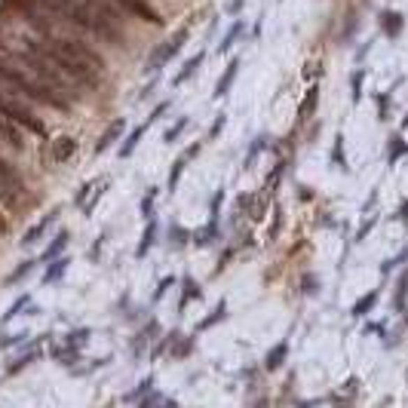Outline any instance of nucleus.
I'll return each mask as SVG.
<instances>
[{
  "label": "nucleus",
  "instance_id": "nucleus-1",
  "mask_svg": "<svg viewBox=\"0 0 408 408\" xmlns=\"http://www.w3.org/2000/svg\"><path fill=\"white\" fill-rule=\"evenodd\" d=\"M43 15L71 25L83 37H92L107 46H126V15L107 0H37Z\"/></svg>",
  "mask_w": 408,
  "mask_h": 408
},
{
  "label": "nucleus",
  "instance_id": "nucleus-2",
  "mask_svg": "<svg viewBox=\"0 0 408 408\" xmlns=\"http://www.w3.org/2000/svg\"><path fill=\"white\" fill-rule=\"evenodd\" d=\"M0 86L10 89L13 96H19L22 102L28 98V102L50 107V111H56V114H71L74 111V102H68V98L59 96L56 89L37 83L34 77H31L28 71H22L15 61H10V56H3V52H0Z\"/></svg>",
  "mask_w": 408,
  "mask_h": 408
},
{
  "label": "nucleus",
  "instance_id": "nucleus-3",
  "mask_svg": "<svg viewBox=\"0 0 408 408\" xmlns=\"http://www.w3.org/2000/svg\"><path fill=\"white\" fill-rule=\"evenodd\" d=\"M43 43H50L56 52H61L65 59H71V61H77V65H83L86 71H92V74H98V77H105L107 74V61H105V56L102 52L92 46L86 37H77V34H59L56 28H50L46 34H37Z\"/></svg>",
  "mask_w": 408,
  "mask_h": 408
},
{
  "label": "nucleus",
  "instance_id": "nucleus-4",
  "mask_svg": "<svg viewBox=\"0 0 408 408\" xmlns=\"http://www.w3.org/2000/svg\"><path fill=\"white\" fill-rule=\"evenodd\" d=\"M3 56H13L15 61H19V68H25V71L34 77L37 83H43V86H50V89H56L59 96L68 98V102H77V98H80V92H77L71 83H68L65 77H61L43 56H37V52L28 50V46H25V50H10V46H6Z\"/></svg>",
  "mask_w": 408,
  "mask_h": 408
},
{
  "label": "nucleus",
  "instance_id": "nucleus-5",
  "mask_svg": "<svg viewBox=\"0 0 408 408\" xmlns=\"http://www.w3.org/2000/svg\"><path fill=\"white\" fill-rule=\"evenodd\" d=\"M0 117L10 120L13 126H19L22 133H28V135H37V138L50 135V126H46V120H40V114L31 111L19 96H13V92L3 86H0Z\"/></svg>",
  "mask_w": 408,
  "mask_h": 408
},
{
  "label": "nucleus",
  "instance_id": "nucleus-6",
  "mask_svg": "<svg viewBox=\"0 0 408 408\" xmlns=\"http://www.w3.org/2000/svg\"><path fill=\"white\" fill-rule=\"evenodd\" d=\"M111 6H117V10L126 15V19H138V22H148V25H163V15L160 10L151 3V0H107Z\"/></svg>",
  "mask_w": 408,
  "mask_h": 408
},
{
  "label": "nucleus",
  "instance_id": "nucleus-7",
  "mask_svg": "<svg viewBox=\"0 0 408 408\" xmlns=\"http://www.w3.org/2000/svg\"><path fill=\"white\" fill-rule=\"evenodd\" d=\"M184 40H188V28H181L179 34L172 37V40H166V43H160L157 50L148 56V61H144V71H151V74H157L160 68H166L169 61H172L175 56L181 52V46H184Z\"/></svg>",
  "mask_w": 408,
  "mask_h": 408
},
{
  "label": "nucleus",
  "instance_id": "nucleus-8",
  "mask_svg": "<svg viewBox=\"0 0 408 408\" xmlns=\"http://www.w3.org/2000/svg\"><path fill=\"white\" fill-rule=\"evenodd\" d=\"M59 215H61V206H52V209L43 212L31 227H25V234H22V240H19L22 249H34L37 243H43V236L50 234V227L59 221Z\"/></svg>",
  "mask_w": 408,
  "mask_h": 408
},
{
  "label": "nucleus",
  "instance_id": "nucleus-9",
  "mask_svg": "<svg viewBox=\"0 0 408 408\" xmlns=\"http://www.w3.org/2000/svg\"><path fill=\"white\" fill-rule=\"evenodd\" d=\"M123 135H126V120H123V117L111 120V123H107V126L102 129L98 142H96V157H102V153H107L117 142H123Z\"/></svg>",
  "mask_w": 408,
  "mask_h": 408
},
{
  "label": "nucleus",
  "instance_id": "nucleus-10",
  "mask_svg": "<svg viewBox=\"0 0 408 408\" xmlns=\"http://www.w3.org/2000/svg\"><path fill=\"white\" fill-rule=\"evenodd\" d=\"M77 138L74 135H59L56 142L50 144V157H52V163L56 166H65V163H71V160L77 157Z\"/></svg>",
  "mask_w": 408,
  "mask_h": 408
},
{
  "label": "nucleus",
  "instance_id": "nucleus-11",
  "mask_svg": "<svg viewBox=\"0 0 408 408\" xmlns=\"http://www.w3.org/2000/svg\"><path fill=\"white\" fill-rule=\"evenodd\" d=\"M46 271H43V276H40V282L43 286H56V282H61L65 280V273H68V267H71V258L68 255H61V258H52V261H46Z\"/></svg>",
  "mask_w": 408,
  "mask_h": 408
},
{
  "label": "nucleus",
  "instance_id": "nucleus-12",
  "mask_svg": "<svg viewBox=\"0 0 408 408\" xmlns=\"http://www.w3.org/2000/svg\"><path fill=\"white\" fill-rule=\"evenodd\" d=\"M0 142L10 144L13 151H25V133H22L19 126H13L10 120L0 117Z\"/></svg>",
  "mask_w": 408,
  "mask_h": 408
},
{
  "label": "nucleus",
  "instance_id": "nucleus-13",
  "mask_svg": "<svg viewBox=\"0 0 408 408\" xmlns=\"http://www.w3.org/2000/svg\"><path fill=\"white\" fill-rule=\"evenodd\" d=\"M68 243H71V234H68V230H56V236H52V240L46 243L43 255L37 258V261H52V258H61V255H65V249H68Z\"/></svg>",
  "mask_w": 408,
  "mask_h": 408
},
{
  "label": "nucleus",
  "instance_id": "nucleus-14",
  "mask_svg": "<svg viewBox=\"0 0 408 408\" xmlns=\"http://www.w3.org/2000/svg\"><path fill=\"white\" fill-rule=\"evenodd\" d=\"M148 129H151V123L144 120L142 126H135L133 133H126V135H123V144H120V151H117L123 160H126V157H133L135 148H138V144H142V138H144V133H148Z\"/></svg>",
  "mask_w": 408,
  "mask_h": 408
},
{
  "label": "nucleus",
  "instance_id": "nucleus-15",
  "mask_svg": "<svg viewBox=\"0 0 408 408\" xmlns=\"http://www.w3.org/2000/svg\"><path fill=\"white\" fill-rule=\"evenodd\" d=\"M197 153H199V144H194V148H188V151H184L181 157L172 163V172H169V194H175V188H179V181H181V172H184V166H188L190 160L197 157Z\"/></svg>",
  "mask_w": 408,
  "mask_h": 408
},
{
  "label": "nucleus",
  "instance_id": "nucleus-16",
  "mask_svg": "<svg viewBox=\"0 0 408 408\" xmlns=\"http://www.w3.org/2000/svg\"><path fill=\"white\" fill-rule=\"evenodd\" d=\"M34 267H37V258H25V261H19V264H15L13 271L3 276V286L10 289V286H19V282H25L28 276L34 273Z\"/></svg>",
  "mask_w": 408,
  "mask_h": 408
},
{
  "label": "nucleus",
  "instance_id": "nucleus-17",
  "mask_svg": "<svg viewBox=\"0 0 408 408\" xmlns=\"http://www.w3.org/2000/svg\"><path fill=\"white\" fill-rule=\"evenodd\" d=\"M40 341H43V338H40ZM40 341H34V344L28 347V353H22L19 359H13L10 368H6V375H19L22 368H28L31 363H37V359H40Z\"/></svg>",
  "mask_w": 408,
  "mask_h": 408
},
{
  "label": "nucleus",
  "instance_id": "nucleus-18",
  "mask_svg": "<svg viewBox=\"0 0 408 408\" xmlns=\"http://www.w3.org/2000/svg\"><path fill=\"white\" fill-rule=\"evenodd\" d=\"M89 338H92V328L80 326V328H74V332H68V335H65V347L71 350V353H80V350L89 344Z\"/></svg>",
  "mask_w": 408,
  "mask_h": 408
},
{
  "label": "nucleus",
  "instance_id": "nucleus-19",
  "mask_svg": "<svg viewBox=\"0 0 408 408\" xmlns=\"http://www.w3.org/2000/svg\"><path fill=\"white\" fill-rule=\"evenodd\" d=\"M31 301H34V298H31V292H22L19 298H15V301L6 307L3 310V317H0V326H6V322H13L15 317H19L22 310H25V307H31Z\"/></svg>",
  "mask_w": 408,
  "mask_h": 408
},
{
  "label": "nucleus",
  "instance_id": "nucleus-20",
  "mask_svg": "<svg viewBox=\"0 0 408 408\" xmlns=\"http://www.w3.org/2000/svg\"><path fill=\"white\" fill-rule=\"evenodd\" d=\"M153 243H157V218H148V227H144V234H142V243H138V249H135V258L148 255V252L153 249Z\"/></svg>",
  "mask_w": 408,
  "mask_h": 408
},
{
  "label": "nucleus",
  "instance_id": "nucleus-21",
  "mask_svg": "<svg viewBox=\"0 0 408 408\" xmlns=\"http://www.w3.org/2000/svg\"><path fill=\"white\" fill-rule=\"evenodd\" d=\"M203 59H206V52H197V56H194V59H188V61H184V68H181V71H179V74H175V77H172V83H175V86H181V83H188V80H190V77H194V74H197V68H199V65H203Z\"/></svg>",
  "mask_w": 408,
  "mask_h": 408
},
{
  "label": "nucleus",
  "instance_id": "nucleus-22",
  "mask_svg": "<svg viewBox=\"0 0 408 408\" xmlns=\"http://www.w3.org/2000/svg\"><path fill=\"white\" fill-rule=\"evenodd\" d=\"M107 188H111V179H107V175H102V179H98V184H96V190H92V197L86 199V206L80 209L83 215H86V218H89L92 212H96V206L102 203V197H105V190H107Z\"/></svg>",
  "mask_w": 408,
  "mask_h": 408
},
{
  "label": "nucleus",
  "instance_id": "nucleus-23",
  "mask_svg": "<svg viewBox=\"0 0 408 408\" xmlns=\"http://www.w3.org/2000/svg\"><path fill=\"white\" fill-rule=\"evenodd\" d=\"M96 184H98V179H89V181H83L80 188L74 190V197H71L74 209H83V206H86V199L92 197V190H96Z\"/></svg>",
  "mask_w": 408,
  "mask_h": 408
},
{
  "label": "nucleus",
  "instance_id": "nucleus-24",
  "mask_svg": "<svg viewBox=\"0 0 408 408\" xmlns=\"http://www.w3.org/2000/svg\"><path fill=\"white\" fill-rule=\"evenodd\" d=\"M236 68H240V61H230V68L225 71V77L218 80V86H215V98H221L227 92V86L234 83V77H236Z\"/></svg>",
  "mask_w": 408,
  "mask_h": 408
},
{
  "label": "nucleus",
  "instance_id": "nucleus-25",
  "mask_svg": "<svg viewBox=\"0 0 408 408\" xmlns=\"http://www.w3.org/2000/svg\"><path fill=\"white\" fill-rule=\"evenodd\" d=\"M157 194H160L157 188H148V194L142 197V215H144V218H153V206H157Z\"/></svg>",
  "mask_w": 408,
  "mask_h": 408
},
{
  "label": "nucleus",
  "instance_id": "nucleus-26",
  "mask_svg": "<svg viewBox=\"0 0 408 408\" xmlns=\"http://www.w3.org/2000/svg\"><path fill=\"white\" fill-rule=\"evenodd\" d=\"M184 129H188V117H181L179 123H175V126H169V129H166V135H163V142H166V144H172L175 138H179V135L184 133Z\"/></svg>",
  "mask_w": 408,
  "mask_h": 408
},
{
  "label": "nucleus",
  "instance_id": "nucleus-27",
  "mask_svg": "<svg viewBox=\"0 0 408 408\" xmlns=\"http://www.w3.org/2000/svg\"><path fill=\"white\" fill-rule=\"evenodd\" d=\"M28 338V332H15V335H0V350H10L15 344H22Z\"/></svg>",
  "mask_w": 408,
  "mask_h": 408
},
{
  "label": "nucleus",
  "instance_id": "nucleus-28",
  "mask_svg": "<svg viewBox=\"0 0 408 408\" xmlns=\"http://www.w3.org/2000/svg\"><path fill=\"white\" fill-rule=\"evenodd\" d=\"M194 298H199V286L194 280H184V298H181V307H188V301H194Z\"/></svg>",
  "mask_w": 408,
  "mask_h": 408
},
{
  "label": "nucleus",
  "instance_id": "nucleus-29",
  "mask_svg": "<svg viewBox=\"0 0 408 408\" xmlns=\"http://www.w3.org/2000/svg\"><path fill=\"white\" fill-rule=\"evenodd\" d=\"M175 286V276H166V280H160V286H157V292H153V301H163L166 298V292Z\"/></svg>",
  "mask_w": 408,
  "mask_h": 408
},
{
  "label": "nucleus",
  "instance_id": "nucleus-30",
  "mask_svg": "<svg viewBox=\"0 0 408 408\" xmlns=\"http://www.w3.org/2000/svg\"><path fill=\"white\" fill-rule=\"evenodd\" d=\"M169 236H172V240H175V249H181V245H184V240H188V230L175 225V230H172V234H169Z\"/></svg>",
  "mask_w": 408,
  "mask_h": 408
},
{
  "label": "nucleus",
  "instance_id": "nucleus-31",
  "mask_svg": "<svg viewBox=\"0 0 408 408\" xmlns=\"http://www.w3.org/2000/svg\"><path fill=\"white\" fill-rule=\"evenodd\" d=\"M221 317H225V304H221V307H218V310H215V313H212V317H209V319H203V322H199V328H209V326H215V322H218Z\"/></svg>",
  "mask_w": 408,
  "mask_h": 408
},
{
  "label": "nucleus",
  "instance_id": "nucleus-32",
  "mask_svg": "<svg viewBox=\"0 0 408 408\" xmlns=\"http://www.w3.org/2000/svg\"><path fill=\"white\" fill-rule=\"evenodd\" d=\"M282 356H286V347H276L271 353V359H267V368H276V363H282Z\"/></svg>",
  "mask_w": 408,
  "mask_h": 408
},
{
  "label": "nucleus",
  "instance_id": "nucleus-33",
  "mask_svg": "<svg viewBox=\"0 0 408 408\" xmlns=\"http://www.w3.org/2000/svg\"><path fill=\"white\" fill-rule=\"evenodd\" d=\"M10 234V221H6V215L0 212V236H6Z\"/></svg>",
  "mask_w": 408,
  "mask_h": 408
}]
</instances>
